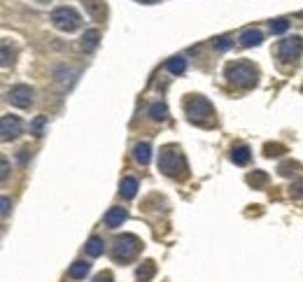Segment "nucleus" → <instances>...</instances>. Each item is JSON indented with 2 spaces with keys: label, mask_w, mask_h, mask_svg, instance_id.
I'll return each mask as SVG.
<instances>
[{
  "label": "nucleus",
  "mask_w": 303,
  "mask_h": 282,
  "mask_svg": "<svg viewBox=\"0 0 303 282\" xmlns=\"http://www.w3.org/2000/svg\"><path fill=\"white\" fill-rule=\"evenodd\" d=\"M159 171L168 177H187V163L177 147H163L159 154Z\"/></svg>",
  "instance_id": "nucleus-1"
},
{
  "label": "nucleus",
  "mask_w": 303,
  "mask_h": 282,
  "mask_svg": "<svg viewBox=\"0 0 303 282\" xmlns=\"http://www.w3.org/2000/svg\"><path fill=\"white\" fill-rule=\"evenodd\" d=\"M226 79L240 89H252L257 84V68L247 61H233L224 70Z\"/></svg>",
  "instance_id": "nucleus-2"
},
{
  "label": "nucleus",
  "mask_w": 303,
  "mask_h": 282,
  "mask_svg": "<svg viewBox=\"0 0 303 282\" xmlns=\"http://www.w3.org/2000/svg\"><path fill=\"white\" fill-rule=\"evenodd\" d=\"M138 249H140L138 236H133V233L117 236L115 243H112V259L115 261H131L133 257L138 255Z\"/></svg>",
  "instance_id": "nucleus-3"
},
{
  "label": "nucleus",
  "mask_w": 303,
  "mask_h": 282,
  "mask_svg": "<svg viewBox=\"0 0 303 282\" xmlns=\"http://www.w3.org/2000/svg\"><path fill=\"white\" fill-rule=\"evenodd\" d=\"M184 112H187L189 122L205 124V122H210V117H212V105H210V100L205 98V96H194V98L187 100Z\"/></svg>",
  "instance_id": "nucleus-4"
},
{
  "label": "nucleus",
  "mask_w": 303,
  "mask_h": 282,
  "mask_svg": "<svg viewBox=\"0 0 303 282\" xmlns=\"http://www.w3.org/2000/svg\"><path fill=\"white\" fill-rule=\"evenodd\" d=\"M51 23H54L59 31H66V33H72L77 31V26L82 23V17L72 7H56L51 12Z\"/></svg>",
  "instance_id": "nucleus-5"
},
{
  "label": "nucleus",
  "mask_w": 303,
  "mask_h": 282,
  "mask_svg": "<svg viewBox=\"0 0 303 282\" xmlns=\"http://www.w3.org/2000/svg\"><path fill=\"white\" fill-rule=\"evenodd\" d=\"M301 54H303V38H298V35L282 40L280 47H278V59L282 63H296L301 59Z\"/></svg>",
  "instance_id": "nucleus-6"
},
{
  "label": "nucleus",
  "mask_w": 303,
  "mask_h": 282,
  "mask_svg": "<svg viewBox=\"0 0 303 282\" xmlns=\"http://www.w3.org/2000/svg\"><path fill=\"white\" fill-rule=\"evenodd\" d=\"M10 103L14 107H19V110L31 107V103H33V89L26 87V84H17V87H12L10 89Z\"/></svg>",
  "instance_id": "nucleus-7"
},
{
  "label": "nucleus",
  "mask_w": 303,
  "mask_h": 282,
  "mask_svg": "<svg viewBox=\"0 0 303 282\" xmlns=\"http://www.w3.org/2000/svg\"><path fill=\"white\" fill-rule=\"evenodd\" d=\"M0 133H3V140H14L21 133V119L19 117L5 115L0 119Z\"/></svg>",
  "instance_id": "nucleus-8"
},
{
  "label": "nucleus",
  "mask_w": 303,
  "mask_h": 282,
  "mask_svg": "<svg viewBox=\"0 0 303 282\" xmlns=\"http://www.w3.org/2000/svg\"><path fill=\"white\" fill-rule=\"evenodd\" d=\"M238 42H240L242 47H259V44L264 42V35H261V31H254V28H247V31H242V33H240Z\"/></svg>",
  "instance_id": "nucleus-9"
},
{
  "label": "nucleus",
  "mask_w": 303,
  "mask_h": 282,
  "mask_svg": "<svg viewBox=\"0 0 303 282\" xmlns=\"http://www.w3.org/2000/svg\"><path fill=\"white\" fill-rule=\"evenodd\" d=\"M126 217H128V212L124 210V208H110L107 215H105V224L112 227V229H117V227H121V224L126 221Z\"/></svg>",
  "instance_id": "nucleus-10"
},
{
  "label": "nucleus",
  "mask_w": 303,
  "mask_h": 282,
  "mask_svg": "<svg viewBox=\"0 0 303 282\" xmlns=\"http://www.w3.org/2000/svg\"><path fill=\"white\" fill-rule=\"evenodd\" d=\"M133 156H135V161H138L140 166H147L149 161H152V145L138 143L135 145V150H133Z\"/></svg>",
  "instance_id": "nucleus-11"
},
{
  "label": "nucleus",
  "mask_w": 303,
  "mask_h": 282,
  "mask_svg": "<svg viewBox=\"0 0 303 282\" xmlns=\"http://www.w3.org/2000/svg\"><path fill=\"white\" fill-rule=\"evenodd\" d=\"M250 156H252V152H250L247 145H238V147H233V152H231V161L236 163V166H247Z\"/></svg>",
  "instance_id": "nucleus-12"
},
{
  "label": "nucleus",
  "mask_w": 303,
  "mask_h": 282,
  "mask_svg": "<svg viewBox=\"0 0 303 282\" xmlns=\"http://www.w3.org/2000/svg\"><path fill=\"white\" fill-rule=\"evenodd\" d=\"M154 275H156V264H154L152 259L143 261V266H140L138 271H135V277H138V282H149Z\"/></svg>",
  "instance_id": "nucleus-13"
},
{
  "label": "nucleus",
  "mask_w": 303,
  "mask_h": 282,
  "mask_svg": "<svg viewBox=\"0 0 303 282\" xmlns=\"http://www.w3.org/2000/svg\"><path fill=\"white\" fill-rule=\"evenodd\" d=\"M100 42V31H96V28H91V31H87V33L82 35V49L84 51H94L96 47H98Z\"/></svg>",
  "instance_id": "nucleus-14"
},
{
  "label": "nucleus",
  "mask_w": 303,
  "mask_h": 282,
  "mask_svg": "<svg viewBox=\"0 0 303 282\" xmlns=\"http://www.w3.org/2000/svg\"><path fill=\"white\" fill-rule=\"evenodd\" d=\"M119 191H121L124 199H133V196L138 194V180H135V177H124Z\"/></svg>",
  "instance_id": "nucleus-15"
},
{
  "label": "nucleus",
  "mask_w": 303,
  "mask_h": 282,
  "mask_svg": "<svg viewBox=\"0 0 303 282\" xmlns=\"http://www.w3.org/2000/svg\"><path fill=\"white\" fill-rule=\"evenodd\" d=\"M166 70L171 72V75H182V72L187 70V59L184 56H173L171 61L166 63Z\"/></svg>",
  "instance_id": "nucleus-16"
},
{
  "label": "nucleus",
  "mask_w": 303,
  "mask_h": 282,
  "mask_svg": "<svg viewBox=\"0 0 303 282\" xmlns=\"http://www.w3.org/2000/svg\"><path fill=\"white\" fill-rule=\"evenodd\" d=\"M247 184H250V187H254V189L266 187V184H268V173H264V171L250 173V175H247Z\"/></svg>",
  "instance_id": "nucleus-17"
},
{
  "label": "nucleus",
  "mask_w": 303,
  "mask_h": 282,
  "mask_svg": "<svg viewBox=\"0 0 303 282\" xmlns=\"http://www.w3.org/2000/svg\"><path fill=\"white\" fill-rule=\"evenodd\" d=\"M149 117H152L154 122H166V119H168V107H166V103L149 105Z\"/></svg>",
  "instance_id": "nucleus-18"
},
{
  "label": "nucleus",
  "mask_w": 303,
  "mask_h": 282,
  "mask_svg": "<svg viewBox=\"0 0 303 282\" xmlns=\"http://www.w3.org/2000/svg\"><path fill=\"white\" fill-rule=\"evenodd\" d=\"M103 252H105V243L98 238V236H94V238L87 243V255L89 257H100Z\"/></svg>",
  "instance_id": "nucleus-19"
},
{
  "label": "nucleus",
  "mask_w": 303,
  "mask_h": 282,
  "mask_svg": "<svg viewBox=\"0 0 303 282\" xmlns=\"http://www.w3.org/2000/svg\"><path fill=\"white\" fill-rule=\"evenodd\" d=\"M89 268H91V264H87V261H75V264L70 266V277L82 280V277H87Z\"/></svg>",
  "instance_id": "nucleus-20"
},
{
  "label": "nucleus",
  "mask_w": 303,
  "mask_h": 282,
  "mask_svg": "<svg viewBox=\"0 0 303 282\" xmlns=\"http://www.w3.org/2000/svg\"><path fill=\"white\" fill-rule=\"evenodd\" d=\"M287 152V147L285 145H280V143H268L264 147V154L268 156V159H273V156H280V154H285Z\"/></svg>",
  "instance_id": "nucleus-21"
},
{
  "label": "nucleus",
  "mask_w": 303,
  "mask_h": 282,
  "mask_svg": "<svg viewBox=\"0 0 303 282\" xmlns=\"http://www.w3.org/2000/svg\"><path fill=\"white\" fill-rule=\"evenodd\" d=\"M298 168H301V163H296V161H285V163H282L278 171H280V175L289 177V175H296Z\"/></svg>",
  "instance_id": "nucleus-22"
},
{
  "label": "nucleus",
  "mask_w": 303,
  "mask_h": 282,
  "mask_svg": "<svg viewBox=\"0 0 303 282\" xmlns=\"http://www.w3.org/2000/svg\"><path fill=\"white\" fill-rule=\"evenodd\" d=\"M287 28H289V21H287V19H276V21L270 23V31H273L276 35H282Z\"/></svg>",
  "instance_id": "nucleus-23"
},
{
  "label": "nucleus",
  "mask_w": 303,
  "mask_h": 282,
  "mask_svg": "<svg viewBox=\"0 0 303 282\" xmlns=\"http://www.w3.org/2000/svg\"><path fill=\"white\" fill-rule=\"evenodd\" d=\"M44 124H47L44 117H35L33 124H31V131H33L35 135H42V133H44Z\"/></svg>",
  "instance_id": "nucleus-24"
},
{
  "label": "nucleus",
  "mask_w": 303,
  "mask_h": 282,
  "mask_svg": "<svg viewBox=\"0 0 303 282\" xmlns=\"http://www.w3.org/2000/svg\"><path fill=\"white\" fill-rule=\"evenodd\" d=\"M289 194H292V199H301V196H303V180H298V182L292 184Z\"/></svg>",
  "instance_id": "nucleus-25"
},
{
  "label": "nucleus",
  "mask_w": 303,
  "mask_h": 282,
  "mask_svg": "<svg viewBox=\"0 0 303 282\" xmlns=\"http://www.w3.org/2000/svg\"><path fill=\"white\" fill-rule=\"evenodd\" d=\"M94 282H115V277H112L110 271H103V273H98V275L94 277Z\"/></svg>",
  "instance_id": "nucleus-26"
},
{
  "label": "nucleus",
  "mask_w": 303,
  "mask_h": 282,
  "mask_svg": "<svg viewBox=\"0 0 303 282\" xmlns=\"http://www.w3.org/2000/svg\"><path fill=\"white\" fill-rule=\"evenodd\" d=\"M231 40H229V38H219V40H217V42H215V47H217V49H219V51H226V49H229V47H231Z\"/></svg>",
  "instance_id": "nucleus-27"
},
{
  "label": "nucleus",
  "mask_w": 303,
  "mask_h": 282,
  "mask_svg": "<svg viewBox=\"0 0 303 282\" xmlns=\"http://www.w3.org/2000/svg\"><path fill=\"white\" fill-rule=\"evenodd\" d=\"M3 66H10V47L3 44Z\"/></svg>",
  "instance_id": "nucleus-28"
},
{
  "label": "nucleus",
  "mask_w": 303,
  "mask_h": 282,
  "mask_svg": "<svg viewBox=\"0 0 303 282\" xmlns=\"http://www.w3.org/2000/svg\"><path fill=\"white\" fill-rule=\"evenodd\" d=\"M7 212H10V199H7V196H3V217H5Z\"/></svg>",
  "instance_id": "nucleus-29"
},
{
  "label": "nucleus",
  "mask_w": 303,
  "mask_h": 282,
  "mask_svg": "<svg viewBox=\"0 0 303 282\" xmlns=\"http://www.w3.org/2000/svg\"><path fill=\"white\" fill-rule=\"evenodd\" d=\"M7 173H10V163H7V159H3V180L7 177Z\"/></svg>",
  "instance_id": "nucleus-30"
},
{
  "label": "nucleus",
  "mask_w": 303,
  "mask_h": 282,
  "mask_svg": "<svg viewBox=\"0 0 303 282\" xmlns=\"http://www.w3.org/2000/svg\"><path fill=\"white\" fill-rule=\"evenodd\" d=\"M301 91H303V87H301Z\"/></svg>",
  "instance_id": "nucleus-31"
}]
</instances>
